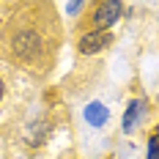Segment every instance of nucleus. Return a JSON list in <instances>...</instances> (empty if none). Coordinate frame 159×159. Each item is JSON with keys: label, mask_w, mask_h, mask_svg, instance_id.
I'll return each instance as SVG.
<instances>
[{"label": "nucleus", "mask_w": 159, "mask_h": 159, "mask_svg": "<svg viewBox=\"0 0 159 159\" xmlns=\"http://www.w3.org/2000/svg\"><path fill=\"white\" fill-rule=\"evenodd\" d=\"M110 41H112V33H107V30L85 33V36L80 39V52H82V55H93V52H99V49L110 47Z\"/></svg>", "instance_id": "1"}, {"label": "nucleus", "mask_w": 159, "mask_h": 159, "mask_svg": "<svg viewBox=\"0 0 159 159\" xmlns=\"http://www.w3.org/2000/svg\"><path fill=\"white\" fill-rule=\"evenodd\" d=\"M118 16H121V3L118 0H104V3L96 6L93 22H96V28H104V25H112Z\"/></svg>", "instance_id": "2"}, {"label": "nucleus", "mask_w": 159, "mask_h": 159, "mask_svg": "<svg viewBox=\"0 0 159 159\" xmlns=\"http://www.w3.org/2000/svg\"><path fill=\"white\" fill-rule=\"evenodd\" d=\"M39 49H41L39 36H33V33H22V36H16V52H19L22 58L33 61V58L39 55Z\"/></svg>", "instance_id": "3"}, {"label": "nucleus", "mask_w": 159, "mask_h": 159, "mask_svg": "<svg viewBox=\"0 0 159 159\" xmlns=\"http://www.w3.org/2000/svg\"><path fill=\"white\" fill-rule=\"evenodd\" d=\"M85 121H88L91 126H102V124L107 121V107L99 104V102H96V104H88V107H85Z\"/></svg>", "instance_id": "4"}, {"label": "nucleus", "mask_w": 159, "mask_h": 159, "mask_svg": "<svg viewBox=\"0 0 159 159\" xmlns=\"http://www.w3.org/2000/svg\"><path fill=\"white\" fill-rule=\"evenodd\" d=\"M140 102H132L129 104V110H126V115H124V132H132V126L137 124V118H140Z\"/></svg>", "instance_id": "5"}, {"label": "nucleus", "mask_w": 159, "mask_h": 159, "mask_svg": "<svg viewBox=\"0 0 159 159\" xmlns=\"http://www.w3.org/2000/svg\"><path fill=\"white\" fill-rule=\"evenodd\" d=\"M148 159H159V140L157 137H151V143H148Z\"/></svg>", "instance_id": "6"}, {"label": "nucleus", "mask_w": 159, "mask_h": 159, "mask_svg": "<svg viewBox=\"0 0 159 159\" xmlns=\"http://www.w3.org/2000/svg\"><path fill=\"white\" fill-rule=\"evenodd\" d=\"M66 8H69V11H71V14H74V11H80V8H82V3H69V6H66Z\"/></svg>", "instance_id": "7"}, {"label": "nucleus", "mask_w": 159, "mask_h": 159, "mask_svg": "<svg viewBox=\"0 0 159 159\" xmlns=\"http://www.w3.org/2000/svg\"><path fill=\"white\" fill-rule=\"evenodd\" d=\"M3 91H6V88H3V80H0V96H3Z\"/></svg>", "instance_id": "8"}, {"label": "nucleus", "mask_w": 159, "mask_h": 159, "mask_svg": "<svg viewBox=\"0 0 159 159\" xmlns=\"http://www.w3.org/2000/svg\"><path fill=\"white\" fill-rule=\"evenodd\" d=\"M154 137H157V140H159V126H157V134H154Z\"/></svg>", "instance_id": "9"}]
</instances>
